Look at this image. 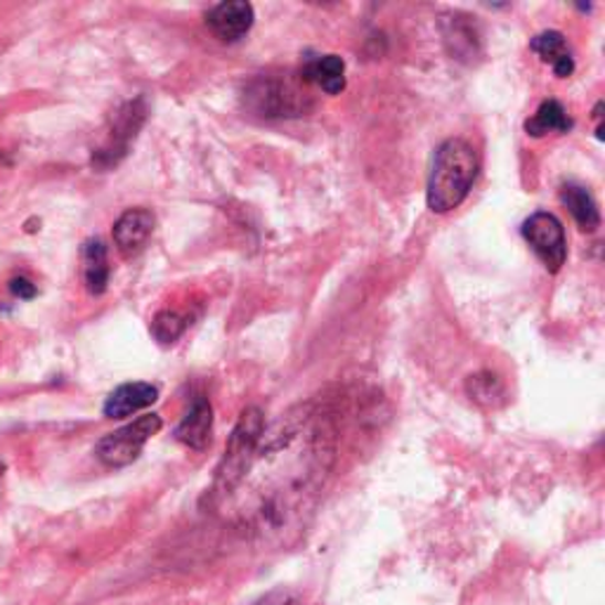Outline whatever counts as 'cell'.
<instances>
[{
	"label": "cell",
	"mask_w": 605,
	"mask_h": 605,
	"mask_svg": "<svg viewBox=\"0 0 605 605\" xmlns=\"http://www.w3.org/2000/svg\"><path fill=\"white\" fill-rule=\"evenodd\" d=\"M336 461L331 418L300 407L263 428L246 476L234 495V520L261 540H282L317 507Z\"/></svg>",
	"instance_id": "1"
},
{
	"label": "cell",
	"mask_w": 605,
	"mask_h": 605,
	"mask_svg": "<svg viewBox=\"0 0 605 605\" xmlns=\"http://www.w3.org/2000/svg\"><path fill=\"white\" fill-rule=\"evenodd\" d=\"M478 155L461 138H449L435 149L426 201L433 213H449L464 204L478 178Z\"/></svg>",
	"instance_id": "2"
},
{
	"label": "cell",
	"mask_w": 605,
	"mask_h": 605,
	"mask_svg": "<svg viewBox=\"0 0 605 605\" xmlns=\"http://www.w3.org/2000/svg\"><path fill=\"white\" fill-rule=\"evenodd\" d=\"M263 428H265V416L258 407H248L242 412L240 422L237 426H234L230 441L225 445L223 459L215 468V478L209 492L211 507L221 509L244 480L246 468L251 459H254L256 445L263 435Z\"/></svg>",
	"instance_id": "3"
},
{
	"label": "cell",
	"mask_w": 605,
	"mask_h": 605,
	"mask_svg": "<svg viewBox=\"0 0 605 605\" xmlns=\"http://www.w3.org/2000/svg\"><path fill=\"white\" fill-rule=\"evenodd\" d=\"M161 426L163 422L159 414H145L136 418L132 424H126L124 428L105 435V438L97 443V459L109 468H124L132 464L142 454L145 445L161 431Z\"/></svg>",
	"instance_id": "4"
},
{
	"label": "cell",
	"mask_w": 605,
	"mask_h": 605,
	"mask_svg": "<svg viewBox=\"0 0 605 605\" xmlns=\"http://www.w3.org/2000/svg\"><path fill=\"white\" fill-rule=\"evenodd\" d=\"M526 242L537 254L549 273H559L567 261V240L563 223L553 213L537 211L520 227Z\"/></svg>",
	"instance_id": "5"
},
{
	"label": "cell",
	"mask_w": 605,
	"mask_h": 605,
	"mask_svg": "<svg viewBox=\"0 0 605 605\" xmlns=\"http://www.w3.org/2000/svg\"><path fill=\"white\" fill-rule=\"evenodd\" d=\"M246 103L261 116H298L302 112V95L289 83L277 78H258L246 91Z\"/></svg>",
	"instance_id": "6"
},
{
	"label": "cell",
	"mask_w": 605,
	"mask_h": 605,
	"mask_svg": "<svg viewBox=\"0 0 605 605\" xmlns=\"http://www.w3.org/2000/svg\"><path fill=\"white\" fill-rule=\"evenodd\" d=\"M145 116H147V109H145V103L142 99H136V103H128L119 114H116V121H114V130H112V140L105 149H99L97 155L93 157V163L97 166H116V155H126V149L130 145V140L138 136L140 126L145 124Z\"/></svg>",
	"instance_id": "7"
},
{
	"label": "cell",
	"mask_w": 605,
	"mask_h": 605,
	"mask_svg": "<svg viewBox=\"0 0 605 605\" xmlns=\"http://www.w3.org/2000/svg\"><path fill=\"white\" fill-rule=\"evenodd\" d=\"M157 227V217L147 209H128L119 221L114 223V244L121 256L132 258L147 246L151 232Z\"/></svg>",
	"instance_id": "8"
},
{
	"label": "cell",
	"mask_w": 605,
	"mask_h": 605,
	"mask_svg": "<svg viewBox=\"0 0 605 605\" xmlns=\"http://www.w3.org/2000/svg\"><path fill=\"white\" fill-rule=\"evenodd\" d=\"M254 20H256L254 6L244 3V0H230V3H221L206 14L209 29L225 43H234V41L244 39L251 31V26H254Z\"/></svg>",
	"instance_id": "9"
},
{
	"label": "cell",
	"mask_w": 605,
	"mask_h": 605,
	"mask_svg": "<svg viewBox=\"0 0 605 605\" xmlns=\"http://www.w3.org/2000/svg\"><path fill=\"white\" fill-rule=\"evenodd\" d=\"M213 433V407L211 402L199 395L190 405L188 414L182 416V422L176 428V441L194 452H204L211 445Z\"/></svg>",
	"instance_id": "10"
},
{
	"label": "cell",
	"mask_w": 605,
	"mask_h": 605,
	"mask_svg": "<svg viewBox=\"0 0 605 605\" xmlns=\"http://www.w3.org/2000/svg\"><path fill=\"white\" fill-rule=\"evenodd\" d=\"M159 400L157 385L145 383V381H132L124 383L116 389L107 402H105V416L109 418H126L136 412H142L147 407L155 405Z\"/></svg>",
	"instance_id": "11"
},
{
	"label": "cell",
	"mask_w": 605,
	"mask_h": 605,
	"mask_svg": "<svg viewBox=\"0 0 605 605\" xmlns=\"http://www.w3.org/2000/svg\"><path fill=\"white\" fill-rule=\"evenodd\" d=\"M530 50H534V53L540 55L546 64H551L553 74H556L559 78H567L575 72L573 50H570L561 31L537 33V36L530 41Z\"/></svg>",
	"instance_id": "12"
},
{
	"label": "cell",
	"mask_w": 605,
	"mask_h": 605,
	"mask_svg": "<svg viewBox=\"0 0 605 605\" xmlns=\"http://www.w3.org/2000/svg\"><path fill=\"white\" fill-rule=\"evenodd\" d=\"M83 279H86V289L93 296H103L109 287V258L107 246L103 240H88L83 244Z\"/></svg>",
	"instance_id": "13"
},
{
	"label": "cell",
	"mask_w": 605,
	"mask_h": 605,
	"mask_svg": "<svg viewBox=\"0 0 605 605\" xmlns=\"http://www.w3.org/2000/svg\"><path fill=\"white\" fill-rule=\"evenodd\" d=\"M302 78L315 83L327 95H339L346 88V62L339 55H322L302 66Z\"/></svg>",
	"instance_id": "14"
},
{
	"label": "cell",
	"mask_w": 605,
	"mask_h": 605,
	"mask_svg": "<svg viewBox=\"0 0 605 605\" xmlns=\"http://www.w3.org/2000/svg\"><path fill=\"white\" fill-rule=\"evenodd\" d=\"M561 204L575 217L584 232H596L601 227V211L594 194L582 184H565L561 190Z\"/></svg>",
	"instance_id": "15"
},
{
	"label": "cell",
	"mask_w": 605,
	"mask_h": 605,
	"mask_svg": "<svg viewBox=\"0 0 605 605\" xmlns=\"http://www.w3.org/2000/svg\"><path fill=\"white\" fill-rule=\"evenodd\" d=\"M570 128H573V119H570L559 99H546L532 119L526 121V130L532 138H544L549 132H567Z\"/></svg>",
	"instance_id": "16"
},
{
	"label": "cell",
	"mask_w": 605,
	"mask_h": 605,
	"mask_svg": "<svg viewBox=\"0 0 605 605\" xmlns=\"http://www.w3.org/2000/svg\"><path fill=\"white\" fill-rule=\"evenodd\" d=\"M466 393L470 395V400L480 402V405L485 407H497L507 400V389H503V383L490 372H480L470 376L466 381Z\"/></svg>",
	"instance_id": "17"
},
{
	"label": "cell",
	"mask_w": 605,
	"mask_h": 605,
	"mask_svg": "<svg viewBox=\"0 0 605 605\" xmlns=\"http://www.w3.org/2000/svg\"><path fill=\"white\" fill-rule=\"evenodd\" d=\"M184 327H188V322H184V317L178 315L176 310H161L157 312L155 319H151V333H155V339L161 346L176 343L182 336Z\"/></svg>",
	"instance_id": "18"
},
{
	"label": "cell",
	"mask_w": 605,
	"mask_h": 605,
	"mask_svg": "<svg viewBox=\"0 0 605 605\" xmlns=\"http://www.w3.org/2000/svg\"><path fill=\"white\" fill-rule=\"evenodd\" d=\"M445 41L452 45V53L459 60L478 55V36L468 24L452 22V31H445Z\"/></svg>",
	"instance_id": "19"
},
{
	"label": "cell",
	"mask_w": 605,
	"mask_h": 605,
	"mask_svg": "<svg viewBox=\"0 0 605 605\" xmlns=\"http://www.w3.org/2000/svg\"><path fill=\"white\" fill-rule=\"evenodd\" d=\"M248 605H298V596L289 590H275L270 594H265L261 598H256L254 603Z\"/></svg>",
	"instance_id": "20"
},
{
	"label": "cell",
	"mask_w": 605,
	"mask_h": 605,
	"mask_svg": "<svg viewBox=\"0 0 605 605\" xmlns=\"http://www.w3.org/2000/svg\"><path fill=\"white\" fill-rule=\"evenodd\" d=\"M10 291L22 298V300H31L33 296H36V284H31L26 277H17L10 282Z\"/></svg>",
	"instance_id": "21"
}]
</instances>
